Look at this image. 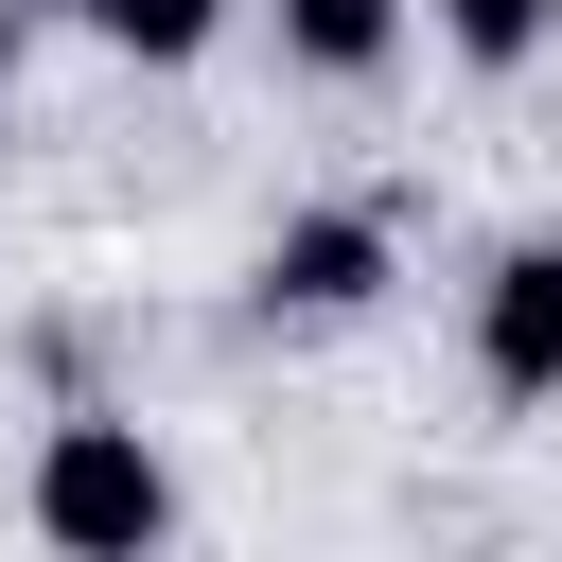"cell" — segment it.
Returning a JSON list of instances; mask_svg holds the SVG:
<instances>
[{"label": "cell", "mask_w": 562, "mask_h": 562, "mask_svg": "<svg viewBox=\"0 0 562 562\" xmlns=\"http://www.w3.org/2000/svg\"><path fill=\"white\" fill-rule=\"evenodd\" d=\"M422 18H439V53H457V70H527V53L562 35V0H422Z\"/></svg>", "instance_id": "obj_6"}, {"label": "cell", "mask_w": 562, "mask_h": 562, "mask_svg": "<svg viewBox=\"0 0 562 562\" xmlns=\"http://www.w3.org/2000/svg\"><path fill=\"white\" fill-rule=\"evenodd\" d=\"M18 18H35V0H0V70H18Z\"/></svg>", "instance_id": "obj_7"}, {"label": "cell", "mask_w": 562, "mask_h": 562, "mask_svg": "<svg viewBox=\"0 0 562 562\" xmlns=\"http://www.w3.org/2000/svg\"><path fill=\"white\" fill-rule=\"evenodd\" d=\"M404 53V0H281V70H316V88H369Z\"/></svg>", "instance_id": "obj_4"}, {"label": "cell", "mask_w": 562, "mask_h": 562, "mask_svg": "<svg viewBox=\"0 0 562 562\" xmlns=\"http://www.w3.org/2000/svg\"><path fill=\"white\" fill-rule=\"evenodd\" d=\"M70 18H88L123 70H193V53L228 35V0H70Z\"/></svg>", "instance_id": "obj_5"}, {"label": "cell", "mask_w": 562, "mask_h": 562, "mask_svg": "<svg viewBox=\"0 0 562 562\" xmlns=\"http://www.w3.org/2000/svg\"><path fill=\"white\" fill-rule=\"evenodd\" d=\"M35 544H70V562H140V544H176V457L123 422V404H70L53 439H35Z\"/></svg>", "instance_id": "obj_1"}, {"label": "cell", "mask_w": 562, "mask_h": 562, "mask_svg": "<svg viewBox=\"0 0 562 562\" xmlns=\"http://www.w3.org/2000/svg\"><path fill=\"white\" fill-rule=\"evenodd\" d=\"M474 386L492 404H562V228L492 246V281H474Z\"/></svg>", "instance_id": "obj_3"}, {"label": "cell", "mask_w": 562, "mask_h": 562, "mask_svg": "<svg viewBox=\"0 0 562 562\" xmlns=\"http://www.w3.org/2000/svg\"><path fill=\"white\" fill-rule=\"evenodd\" d=\"M386 281H404L386 211H281V228H263V263H246V299H263L281 334H334V316H369Z\"/></svg>", "instance_id": "obj_2"}]
</instances>
